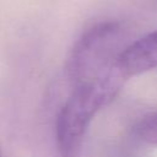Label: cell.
Wrapping results in <instances>:
<instances>
[{
    "label": "cell",
    "mask_w": 157,
    "mask_h": 157,
    "mask_svg": "<svg viewBox=\"0 0 157 157\" xmlns=\"http://www.w3.org/2000/svg\"><path fill=\"white\" fill-rule=\"evenodd\" d=\"M126 81L118 71L107 77L74 86L55 123L61 157H80L85 135L96 114L118 96Z\"/></svg>",
    "instance_id": "6da1fadb"
},
{
    "label": "cell",
    "mask_w": 157,
    "mask_h": 157,
    "mask_svg": "<svg viewBox=\"0 0 157 157\" xmlns=\"http://www.w3.org/2000/svg\"><path fill=\"white\" fill-rule=\"evenodd\" d=\"M128 44V32L120 22L105 21L88 28L67 56L66 71L74 86L118 71L117 61Z\"/></svg>",
    "instance_id": "7a4b0ae2"
},
{
    "label": "cell",
    "mask_w": 157,
    "mask_h": 157,
    "mask_svg": "<svg viewBox=\"0 0 157 157\" xmlns=\"http://www.w3.org/2000/svg\"><path fill=\"white\" fill-rule=\"evenodd\" d=\"M153 69H157V31L129 43L117 61V70L125 81Z\"/></svg>",
    "instance_id": "3957f363"
},
{
    "label": "cell",
    "mask_w": 157,
    "mask_h": 157,
    "mask_svg": "<svg viewBox=\"0 0 157 157\" xmlns=\"http://www.w3.org/2000/svg\"><path fill=\"white\" fill-rule=\"evenodd\" d=\"M132 131L142 142L151 146H157V112L144 114L135 123Z\"/></svg>",
    "instance_id": "277c9868"
},
{
    "label": "cell",
    "mask_w": 157,
    "mask_h": 157,
    "mask_svg": "<svg viewBox=\"0 0 157 157\" xmlns=\"http://www.w3.org/2000/svg\"><path fill=\"white\" fill-rule=\"evenodd\" d=\"M0 157H1V156H0Z\"/></svg>",
    "instance_id": "5b68a950"
}]
</instances>
